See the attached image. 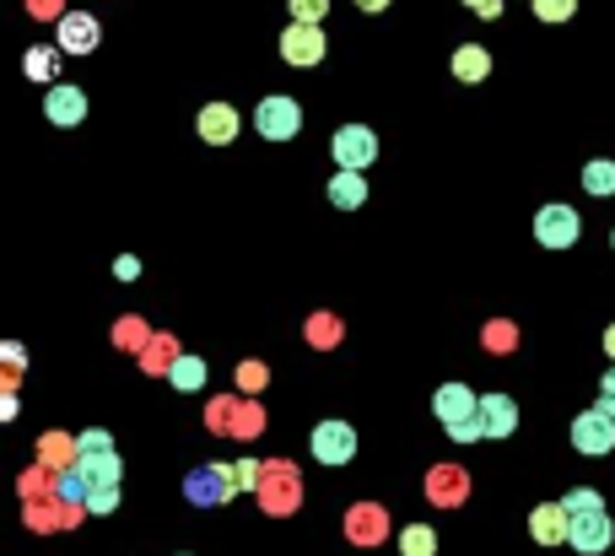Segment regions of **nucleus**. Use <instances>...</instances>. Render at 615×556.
<instances>
[{
  "label": "nucleus",
  "mask_w": 615,
  "mask_h": 556,
  "mask_svg": "<svg viewBox=\"0 0 615 556\" xmlns=\"http://www.w3.org/2000/svg\"><path fill=\"white\" fill-rule=\"evenodd\" d=\"M233 492H244V481H238V465H194L185 476V497L194 508H222V502H233Z\"/></svg>",
  "instance_id": "nucleus-1"
},
{
  "label": "nucleus",
  "mask_w": 615,
  "mask_h": 556,
  "mask_svg": "<svg viewBox=\"0 0 615 556\" xmlns=\"http://www.w3.org/2000/svg\"><path fill=\"white\" fill-rule=\"evenodd\" d=\"M572 448L578 454H589V459H605L615 448V400L600 394V405L594 411H583V416H572Z\"/></svg>",
  "instance_id": "nucleus-2"
},
{
  "label": "nucleus",
  "mask_w": 615,
  "mask_h": 556,
  "mask_svg": "<svg viewBox=\"0 0 615 556\" xmlns=\"http://www.w3.org/2000/svg\"><path fill=\"white\" fill-rule=\"evenodd\" d=\"M254 130H259L265 141H292V135L303 130V109H298L287 92H270V98H259V109H254Z\"/></svg>",
  "instance_id": "nucleus-3"
},
{
  "label": "nucleus",
  "mask_w": 615,
  "mask_h": 556,
  "mask_svg": "<svg viewBox=\"0 0 615 556\" xmlns=\"http://www.w3.org/2000/svg\"><path fill=\"white\" fill-rule=\"evenodd\" d=\"M535 238L546 248H572L583 238V216H578L572 205H561V200H556V205H540V211H535Z\"/></svg>",
  "instance_id": "nucleus-4"
},
{
  "label": "nucleus",
  "mask_w": 615,
  "mask_h": 556,
  "mask_svg": "<svg viewBox=\"0 0 615 556\" xmlns=\"http://www.w3.org/2000/svg\"><path fill=\"white\" fill-rule=\"evenodd\" d=\"M313 459L318 465H351L357 459V427L351 422H318L313 427Z\"/></svg>",
  "instance_id": "nucleus-5"
},
{
  "label": "nucleus",
  "mask_w": 615,
  "mask_h": 556,
  "mask_svg": "<svg viewBox=\"0 0 615 556\" xmlns=\"http://www.w3.org/2000/svg\"><path fill=\"white\" fill-rule=\"evenodd\" d=\"M324 49H329V44H324V27H318V22H292V27L281 33V60L298 65V70L318 65Z\"/></svg>",
  "instance_id": "nucleus-6"
},
{
  "label": "nucleus",
  "mask_w": 615,
  "mask_h": 556,
  "mask_svg": "<svg viewBox=\"0 0 615 556\" xmlns=\"http://www.w3.org/2000/svg\"><path fill=\"white\" fill-rule=\"evenodd\" d=\"M329 152H335L340 168H368L372 157H378V135H372L368 124H340L335 141H329Z\"/></svg>",
  "instance_id": "nucleus-7"
},
{
  "label": "nucleus",
  "mask_w": 615,
  "mask_h": 556,
  "mask_svg": "<svg viewBox=\"0 0 615 556\" xmlns=\"http://www.w3.org/2000/svg\"><path fill=\"white\" fill-rule=\"evenodd\" d=\"M572 552H583V556H600L605 546H615V524H611V513L605 508H594V513H578L572 519V541H567Z\"/></svg>",
  "instance_id": "nucleus-8"
},
{
  "label": "nucleus",
  "mask_w": 615,
  "mask_h": 556,
  "mask_svg": "<svg viewBox=\"0 0 615 556\" xmlns=\"http://www.w3.org/2000/svg\"><path fill=\"white\" fill-rule=\"evenodd\" d=\"M529 535H535L540 546H567V541H572V513H567L561 502H540V508L529 513Z\"/></svg>",
  "instance_id": "nucleus-9"
},
{
  "label": "nucleus",
  "mask_w": 615,
  "mask_h": 556,
  "mask_svg": "<svg viewBox=\"0 0 615 556\" xmlns=\"http://www.w3.org/2000/svg\"><path fill=\"white\" fill-rule=\"evenodd\" d=\"M44 114L60 124V130L81 124V120H87V92H81V87H65V81H55V87H49V98H44Z\"/></svg>",
  "instance_id": "nucleus-10"
},
{
  "label": "nucleus",
  "mask_w": 615,
  "mask_h": 556,
  "mask_svg": "<svg viewBox=\"0 0 615 556\" xmlns=\"http://www.w3.org/2000/svg\"><path fill=\"white\" fill-rule=\"evenodd\" d=\"M432 411H437L443 427H448V422H459V416H476V411H481V394L465 389V383H443V389L432 394Z\"/></svg>",
  "instance_id": "nucleus-11"
},
{
  "label": "nucleus",
  "mask_w": 615,
  "mask_h": 556,
  "mask_svg": "<svg viewBox=\"0 0 615 556\" xmlns=\"http://www.w3.org/2000/svg\"><path fill=\"white\" fill-rule=\"evenodd\" d=\"M194 124H200V141H211V146H227V141L238 135V109H233V103H205Z\"/></svg>",
  "instance_id": "nucleus-12"
},
{
  "label": "nucleus",
  "mask_w": 615,
  "mask_h": 556,
  "mask_svg": "<svg viewBox=\"0 0 615 556\" xmlns=\"http://www.w3.org/2000/svg\"><path fill=\"white\" fill-rule=\"evenodd\" d=\"M98 38H103V27H98V16H87V11H70L60 22V49H70V55L98 49Z\"/></svg>",
  "instance_id": "nucleus-13"
},
{
  "label": "nucleus",
  "mask_w": 615,
  "mask_h": 556,
  "mask_svg": "<svg viewBox=\"0 0 615 556\" xmlns=\"http://www.w3.org/2000/svg\"><path fill=\"white\" fill-rule=\"evenodd\" d=\"M481 422H487V437H513L518 433V405L507 394H481Z\"/></svg>",
  "instance_id": "nucleus-14"
},
{
  "label": "nucleus",
  "mask_w": 615,
  "mask_h": 556,
  "mask_svg": "<svg viewBox=\"0 0 615 556\" xmlns=\"http://www.w3.org/2000/svg\"><path fill=\"white\" fill-rule=\"evenodd\" d=\"M329 200H335L340 211H357V205H368V185H362V168H340V174L329 179Z\"/></svg>",
  "instance_id": "nucleus-15"
},
{
  "label": "nucleus",
  "mask_w": 615,
  "mask_h": 556,
  "mask_svg": "<svg viewBox=\"0 0 615 556\" xmlns=\"http://www.w3.org/2000/svg\"><path fill=\"white\" fill-rule=\"evenodd\" d=\"M454 76H459V81H487V76H492V55H487L481 44L454 49Z\"/></svg>",
  "instance_id": "nucleus-16"
},
{
  "label": "nucleus",
  "mask_w": 615,
  "mask_h": 556,
  "mask_svg": "<svg viewBox=\"0 0 615 556\" xmlns=\"http://www.w3.org/2000/svg\"><path fill=\"white\" fill-rule=\"evenodd\" d=\"M76 465L87 470L92 487H120V454H81Z\"/></svg>",
  "instance_id": "nucleus-17"
},
{
  "label": "nucleus",
  "mask_w": 615,
  "mask_h": 556,
  "mask_svg": "<svg viewBox=\"0 0 615 556\" xmlns=\"http://www.w3.org/2000/svg\"><path fill=\"white\" fill-rule=\"evenodd\" d=\"M583 189H589L594 200H611L615 194V163L611 157H594V163L583 168Z\"/></svg>",
  "instance_id": "nucleus-18"
},
{
  "label": "nucleus",
  "mask_w": 615,
  "mask_h": 556,
  "mask_svg": "<svg viewBox=\"0 0 615 556\" xmlns=\"http://www.w3.org/2000/svg\"><path fill=\"white\" fill-rule=\"evenodd\" d=\"M168 378H174V389H200V383H205V363H200V357H174V368H168Z\"/></svg>",
  "instance_id": "nucleus-19"
},
{
  "label": "nucleus",
  "mask_w": 615,
  "mask_h": 556,
  "mask_svg": "<svg viewBox=\"0 0 615 556\" xmlns=\"http://www.w3.org/2000/svg\"><path fill=\"white\" fill-rule=\"evenodd\" d=\"M27 81H55L60 76V49H27Z\"/></svg>",
  "instance_id": "nucleus-20"
},
{
  "label": "nucleus",
  "mask_w": 615,
  "mask_h": 556,
  "mask_svg": "<svg viewBox=\"0 0 615 556\" xmlns=\"http://www.w3.org/2000/svg\"><path fill=\"white\" fill-rule=\"evenodd\" d=\"M60 497L65 502H87V497H92V481H87V470H81V465H70V470L60 476Z\"/></svg>",
  "instance_id": "nucleus-21"
},
{
  "label": "nucleus",
  "mask_w": 615,
  "mask_h": 556,
  "mask_svg": "<svg viewBox=\"0 0 615 556\" xmlns=\"http://www.w3.org/2000/svg\"><path fill=\"white\" fill-rule=\"evenodd\" d=\"M561 508H567V513L578 519V513H594V508H605V497L594 492V487H572V492L561 497Z\"/></svg>",
  "instance_id": "nucleus-22"
},
{
  "label": "nucleus",
  "mask_w": 615,
  "mask_h": 556,
  "mask_svg": "<svg viewBox=\"0 0 615 556\" xmlns=\"http://www.w3.org/2000/svg\"><path fill=\"white\" fill-rule=\"evenodd\" d=\"M400 546H405V556H432V552H437V535H432V530H422V524H411V530L400 535Z\"/></svg>",
  "instance_id": "nucleus-23"
},
{
  "label": "nucleus",
  "mask_w": 615,
  "mask_h": 556,
  "mask_svg": "<svg viewBox=\"0 0 615 556\" xmlns=\"http://www.w3.org/2000/svg\"><path fill=\"white\" fill-rule=\"evenodd\" d=\"M443 433L454 437V443H476V437H487V422H481V411H476V416H459V422H448Z\"/></svg>",
  "instance_id": "nucleus-24"
},
{
  "label": "nucleus",
  "mask_w": 615,
  "mask_h": 556,
  "mask_svg": "<svg viewBox=\"0 0 615 556\" xmlns=\"http://www.w3.org/2000/svg\"><path fill=\"white\" fill-rule=\"evenodd\" d=\"M578 11V0H535V16L540 22H567Z\"/></svg>",
  "instance_id": "nucleus-25"
},
{
  "label": "nucleus",
  "mask_w": 615,
  "mask_h": 556,
  "mask_svg": "<svg viewBox=\"0 0 615 556\" xmlns=\"http://www.w3.org/2000/svg\"><path fill=\"white\" fill-rule=\"evenodd\" d=\"M292 5V22H324V11H329V0H287Z\"/></svg>",
  "instance_id": "nucleus-26"
},
{
  "label": "nucleus",
  "mask_w": 615,
  "mask_h": 556,
  "mask_svg": "<svg viewBox=\"0 0 615 556\" xmlns=\"http://www.w3.org/2000/svg\"><path fill=\"white\" fill-rule=\"evenodd\" d=\"M120 508V487H92L87 497V513H114Z\"/></svg>",
  "instance_id": "nucleus-27"
},
{
  "label": "nucleus",
  "mask_w": 615,
  "mask_h": 556,
  "mask_svg": "<svg viewBox=\"0 0 615 556\" xmlns=\"http://www.w3.org/2000/svg\"><path fill=\"white\" fill-rule=\"evenodd\" d=\"M76 454H114V437L109 433H87L76 443Z\"/></svg>",
  "instance_id": "nucleus-28"
},
{
  "label": "nucleus",
  "mask_w": 615,
  "mask_h": 556,
  "mask_svg": "<svg viewBox=\"0 0 615 556\" xmlns=\"http://www.w3.org/2000/svg\"><path fill=\"white\" fill-rule=\"evenodd\" d=\"M238 481H244V487L259 481V465H254V459H238Z\"/></svg>",
  "instance_id": "nucleus-29"
},
{
  "label": "nucleus",
  "mask_w": 615,
  "mask_h": 556,
  "mask_svg": "<svg viewBox=\"0 0 615 556\" xmlns=\"http://www.w3.org/2000/svg\"><path fill=\"white\" fill-rule=\"evenodd\" d=\"M114 276H124V281H135V276H141V259H120V265H114Z\"/></svg>",
  "instance_id": "nucleus-30"
},
{
  "label": "nucleus",
  "mask_w": 615,
  "mask_h": 556,
  "mask_svg": "<svg viewBox=\"0 0 615 556\" xmlns=\"http://www.w3.org/2000/svg\"><path fill=\"white\" fill-rule=\"evenodd\" d=\"M600 394H605V400H615V368L600 378Z\"/></svg>",
  "instance_id": "nucleus-31"
},
{
  "label": "nucleus",
  "mask_w": 615,
  "mask_h": 556,
  "mask_svg": "<svg viewBox=\"0 0 615 556\" xmlns=\"http://www.w3.org/2000/svg\"><path fill=\"white\" fill-rule=\"evenodd\" d=\"M357 5H362V11H383L389 0H357Z\"/></svg>",
  "instance_id": "nucleus-32"
},
{
  "label": "nucleus",
  "mask_w": 615,
  "mask_h": 556,
  "mask_svg": "<svg viewBox=\"0 0 615 556\" xmlns=\"http://www.w3.org/2000/svg\"><path fill=\"white\" fill-rule=\"evenodd\" d=\"M605 352H611V357H615V324H611V330H605Z\"/></svg>",
  "instance_id": "nucleus-33"
},
{
  "label": "nucleus",
  "mask_w": 615,
  "mask_h": 556,
  "mask_svg": "<svg viewBox=\"0 0 615 556\" xmlns=\"http://www.w3.org/2000/svg\"><path fill=\"white\" fill-rule=\"evenodd\" d=\"M465 5H481V11H496V0H465Z\"/></svg>",
  "instance_id": "nucleus-34"
},
{
  "label": "nucleus",
  "mask_w": 615,
  "mask_h": 556,
  "mask_svg": "<svg viewBox=\"0 0 615 556\" xmlns=\"http://www.w3.org/2000/svg\"><path fill=\"white\" fill-rule=\"evenodd\" d=\"M611 244H615V238H611Z\"/></svg>",
  "instance_id": "nucleus-35"
}]
</instances>
